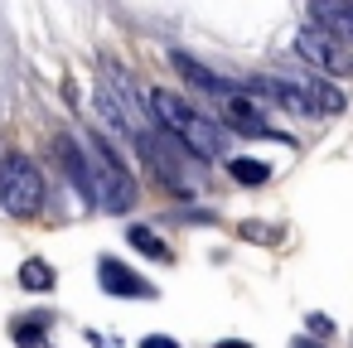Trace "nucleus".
I'll return each instance as SVG.
<instances>
[{
	"mask_svg": "<svg viewBox=\"0 0 353 348\" xmlns=\"http://www.w3.org/2000/svg\"><path fill=\"white\" fill-rule=\"evenodd\" d=\"M136 145H141L145 165H150L165 184H174V189H199V184H203V174H199V155H194L179 136H170L165 126H150Z\"/></svg>",
	"mask_w": 353,
	"mask_h": 348,
	"instance_id": "2",
	"label": "nucleus"
},
{
	"mask_svg": "<svg viewBox=\"0 0 353 348\" xmlns=\"http://www.w3.org/2000/svg\"><path fill=\"white\" fill-rule=\"evenodd\" d=\"M310 25L324 30L334 44L353 49V6L348 0H310Z\"/></svg>",
	"mask_w": 353,
	"mask_h": 348,
	"instance_id": "8",
	"label": "nucleus"
},
{
	"mask_svg": "<svg viewBox=\"0 0 353 348\" xmlns=\"http://www.w3.org/2000/svg\"><path fill=\"white\" fill-rule=\"evenodd\" d=\"M141 348H179V343H174V338H165V334H145V338H141Z\"/></svg>",
	"mask_w": 353,
	"mask_h": 348,
	"instance_id": "15",
	"label": "nucleus"
},
{
	"mask_svg": "<svg viewBox=\"0 0 353 348\" xmlns=\"http://www.w3.org/2000/svg\"><path fill=\"white\" fill-rule=\"evenodd\" d=\"M228 174H232L237 184H266V179H271V165H266V160L237 155V160H228Z\"/></svg>",
	"mask_w": 353,
	"mask_h": 348,
	"instance_id": "10",
	"label": "nucleus"
},
{
	"mask_svg": "<svg viewBox=\"0 0 353 348\" xmlns=\"http://www.w3.org/2000/svg\"><path fill=\"white\" fill-rule=\"evenodd\" d=\"M218 348H252V343H247V338H223Z\"/></svg>",
	"mask_w": 353,
	"mask_h": 348,
	"instance_id": "16",
	"label": "nucleus"
},
{
	"mask_svg": "<svg viewBox=\"0 0 353 348\" xmlns=\"http://www.w3.org/2000/svg\"><path fill=\"white\" fill-rule=\"evenodd\" d=\"M290 348H324V343H314V338H295Z\"/></svg>",
	"mask_w": 353,
	"mask_h": 348,
	"instance_id": "17",
	"label": "nucleus"
},
{
	"mask_svg": "<svg viewBox=\"0 0 353 348\" xmlns=\"http://www.w3.org/2000/svg\"><path fill=\"white\" fill-rule=\"evenodd\" d=\"M242 232H247L252 242H276V227H261V223H247Z\"/></svg>",
	"mask_w": 353,
	"mask_h": 348,
	"instance_id": "14",
	"label": "nucleus"
},
{
	"mask_svg": "<svg viewBox=\"0 0 353 348\" xmlns=\"http://www.w3.org/2000/svg\"><path fill=\"white\" fill-rule=\"evenodd\" d=\"M92 203L107 213H126L136 203V179L112 160V150L97 141V160H92Z\"/></svg>",
	"mask_w": 353,
	"mask_h": 348,
	"instance_id": "4",
	"label": "nucleus"
},
{
	"mask_svg": "<svg viewBox=\"0 0 353 348\" xmlns=\"http://www.w3.org/2000/svg\"><path fill=\"white\" fill-rule=\"evenodd\" d=\"M348 6H353V0H348Z\"/></svg>",
	"mask_w": 353,
	"mask_h": 348,
	"instance_id": "18",
	"label": "nucleus"
},
{
	"mask_svg": "<svg viewBox=\"0 0 353 348\" xmlns=\"http://www.w3.org/2000/svg\"><path fill=\"white\" fill-rule=\"evenodd\" d=\"M0 203H6V213H15V218H34L44 208V179H39L34 160L20 155V150H10L0 160Z\"/></svg>",
	"mask_w": 353,
	"mask_h": 348,
	"instance_id": "3",
	"label": "nucleus"
},
{
	"mask_svg": "<svg viewBox=\"0 0 353 348\" xmlns=\"http://www.w3.org/2000/svg\"><path fill=\"white\" fill-rule=\"evenodd\" d=\"M97 285H102L107 295H126V300H155V285H150L145 276H136L126 261H112V256H102V261H97Z\"/></svg>",
	"mask_w": 353,
	"mask_h": 348,
	"instance_id": "7",
	"label": "nucleus"
},
{
	"mask_svg": "<svg viewBox=\"0 0 353 348\" xmlns=\"http://www.w3.org/2000/svg\"><path fill=\"white\" fill-rule=\"evenodd\" d=\"M281 78L290 83V92H295V102H300V112H305V116L343 112V92H339V88H329L324 78H314V73H281Z\"/></svg>",
	"mask_w": 353,
	"mask_h": 348,
	"instance_id": "6",
	"label": "nucleus"
},
{
	"mask_svg": "<svg viewBox=\"0 0 353 348\" xmlns=\"http://www.w3.org/2000/svg\"><path fill=\"white\" fill-rule=\"evenodd\" d=\"M295 54L305 59V63H314V68H324V73H339V78H348L353 73V59H348V49L343 44H334L324 30H300L295 34Z\"/></svg>",
	"mask_w": 353,
	"mask_h": 348,
	"instance_id": "5",
	"label": "nucleus"
},
{
	"mask_svg": "<svg viewBox=\"0 0 353 348\" xmlns=\"http://www.w3.org/2000/svg\"><path fill=\"white\" fill-rule=\"evenodd\" d=\"M54 280H59V276L49 271V261H25V266H20V285H25V290H54Z\"/></svg>",
	"mask_w": 353,
	"mask_h": 348,
	"instance_id": "11",
	"label": "nucleus"
},
{
	"mask_svg": "<svg viewBox=\"0 0 353 348\" xmlns=\"http://www.w3.org/2000/svg\"><path fill=\"white\" fill-rule=\"evenodd\" d=\"M150 102H155V112H160V126H165L170 136H179L199 160L228 155V136H223L203 112H194L184 97H174V92H150Z\"/></svg>",
	"mask_w": 353,
	"mask_h": 348,
	"instance_id": "1",
	"label": "nucleus"
},
{
	"mask_svg": "<svg viewBox=\"0 0 353 348\" xmlns=\"http://www.w3.org/2000/svg\"><path fill=\"white\" fill-rule=\"evenodd\" d=\"M126 237H131V247H136V252H145V256H155V261H170V247H165L150 227H131Z\"/></svg>",
	"mask_w": 353,
	"mask_h": 348,
	"instance_id": "12",
	"label": "nucleus"
},
{
	"mask_svg": "<svg viewBox=\"0 0 353 348\" xmlns=\"http://www.w3.org/2000/svg\"><path fill=\"white\" fill-rule=\"evenodd\" d=\"M170 63H174V68L199 88V92H208V97H218V102H232V97H237V88L218 83V73H208V68H203V63H194L189 54H179V49H174V54H170Z\"/></svg>",
	"mask_w": 353,
	"mask_h": 348,
	"instance_id": "9",
	"label": "nucleus"
},
{
	"mask_svg": "<svg viewBox=\"0 0 353 348\" xmlns=\"http://www.w3.org/2000/svg\"><path fill=\"white\" fill-rule=\"evenodd\" d=\"M15 343H20V348H49L44 329H30V324H15Z\"/></svg>",
	"mask_w": 353,
	"mask_h": 348,
	"instance_id": "13",
	"label": "nucleus"
}]
</instances>
